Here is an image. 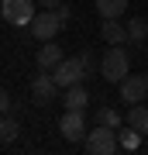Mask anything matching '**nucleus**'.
<instances>
[{"label": "nucleus", "mask_w": 148, "mask_h": 155, "mask_svg": "<svg viewBox=\"0 0 148 155\" xmlns=\"http://www.w3.org/2000/svg\"><path fill=\"white\" fill-rule=\"evenodd\" d=\"M90 155H114L121 148V138H117V127H107V124H97L93 131H86V138H83Z\"/></svg>", "instance_id": "f257e3e1"}, {"label": "nucleus", "mask_w": 148, "mask_h": 155, "mask_svg": "<svg viewBox=\"0 0 148 155\" xmlns=\"http://www.w3.org/2000/svg\"><path fill=\"white\" fill-rule=\"evenodd\" d=\"M100 72H104L107 83H121V79L131 72V59H127V52L121 48V45H110L104 62H100Z\"/></svg>", "instance_id": "f03ea898"}, {"label": "nucleus", "mask_w": 148, "mask_h": 155, "mask_svg": "<svg viewBox=\"0 0 148 155\" xmlns=\"http://www.w3.org/2000/svg\"><path fill=\"white\" fill-rule=\"evenodd\" d=\"M0 11H4V21L17 24V28H31V21H35V0H4Z\"/></svg>", "instance_id": "7ed1b4c3"}, {"label": "nucleus", "mask_w": 148, "mask_h": 155, "mask_svg": "<svg viewBox=\"0 0 148 155\" xmlns=\"http://www.w3.org/2000/svg\"><path fill=\"white\" fill-rule=\"evenodd\" d=\"M62 28H66V24L59 21V14H55V11H45V7L35 14V21H31V35H35L38 41H52Z\"/></svg>", "instance_id": "20e7f679"}, {"label": "nucleus", "mask_w": 148, "mask_h": 155, "mask_svg": "<svg viewBox=\"0 0 148 155\" xmlns=\"http://www.w3.org/2000/svg\"><path fill=\"white\" fill-rule=\"evenodd\" d=\"M59 131L66 141H83L86 138V110H69L66 107V114L59 117Z\"/></svg>", "instance_id": "39448f33"}, {"label": "nucleus", "mask_w": 148, "mask_h": 155, "mask_svg": "<svg viewBox=\"0 0 148 155\" xmlns=\"http://www.w3.org/2000/svg\"><path fill=\"white\" fill-rule=\"evenodd\" d=\"M52 79H55V83H59V90H69V86L83 83V79H86V72H83L79 59H62L59 66L52 69Z\"/></svg>", "instance_id": "423d86ee"}, {"label": "nucleus", "mask_w": 148, "mask_h": 155, "mask_svg": "<svg viewBox=\"0 0 148 155\" xmlns=\"http://www.w3.org/2000/svg\"><path fill=\"white\" fill-rule=\"evenodd\" d=\"M31 97L38 100V104H52V100L59 97V83L52 79V72L38 69V76L31 79Z\"/></svg>", "instance_id": "0eeeda50"}, {"label": "nucleus", "mask_w": 148, "mask_h": 155, "mask_svg": "<svg viewBox=\"0 0 148 155\" xmlns=\"http://www.w3.org/2000/svg\"><path fill=\"white\" fill-rule=\"evenodd\" d=\"M117 86H121V100L124 104H141V100L148 97V79L145 76H131V72H127Z\"/></svg>", "instance_id": "6e6552de"}, {"label": "nucleus", "mask_w": 148, "mask_h": 155, "mask_svg": "<svg viewBox=\"0 0 148 155\" xmlns=\"http://www.w3.org/2000/svg\"><path fill=\"white\" fill-rule=\"evenodd\" d=\"M66 59V52L59 48L55 41H41V48H38V69H45V72H52L59 62Z\"/></svg>", "instance_id": "1a4fd4ad"}, {"label": "nucleus", "mask_w": 148, "mask_h": 155, "mask_svg": "<svg viewBox=\"0 0 148 155\" xmlns=\"http://www.w3.org/2000/svg\"><path fill=\"white\" fill-rule=\"evenodd\" d=\"M100 35H104L107 45H127V24H121L117 17H107L104 28H100Z\"/></svg>", "instance_id": "9d476101"}, {"label": "nucleus", "mask_w": 148, "mask_h": 155, "mask_svg": "<svg viewBox=\"0 0 148 155\" xmlns=\"http://www.w3.org/2000/svg\"><path fill=\"white\" fill-rule=\"evenodd\" d=\"M124 121L131 124L134 131L148 134V107H145V100H141V104H131V110H127V117H124Z\"/></svg>", "instance_id": "9b49d317"}, {"label": "nucleus", "mask_w": 148, "mask_h": 155, "mask_svg": "<svg viewBox=\"0 0 148 155\" xmlns=\"http://www.w3.org/2000/svg\"><path fill=\"white\" fill-rule=\"evenodd\" d=\"M86 104H90V93H86L83 83H76V86L66 90V107H69V110H86Z\"/></svg>", "instance_id": "f8f14e48"}, {"label": "nucleus", "mask_w": 148, "mask_h": 155, "mask_svg": "<svg viewBox=\"0 0 148 155\" xmlns=\"http://www.w3.org/2000/svg\"><path fill=\"white\" fill-rule=\"evenodd\" d=\"M145 38H148V21L145 17L127 21V45H145Z\"/></svg>", "instance_id": "ddd939ff"}, {"label": "nucleus", "mask_w": 148, "mask_h": 155, "mask_svg": "<svg viewBox=\"0 0 148 155\" xmlns=\"http://www.w3.org/2000/svg\"><path fill=\"white\" fill-rule=\"evenodd\" d=\"M124 11H127V0H97V14L104 21L107 17H121Z\"/></svg>", "instance_id": "4468645a"}, {"label": "nucleus", "mask_w": 148, "mask_h": 155, "mask_svg": "<svg viewBox=\"0 0 148 155\" xmlns=\"http://www.w3.org/2000/svg\"><path fill=\"white\" fill-rule=\"evenodd\" d=\"M17 131H21V124H17L14 117H7V114L0 117V141H14Z\"/></svg>", "instance_id": "2eb2a0df"}, {"label": "nucleus", "mask_w": 148, "mask_h": 155, "mask_svg": "<svg viewBox=\"0 0 148 155\" xmlns=\"http://www.w3.org/2000/svg\"><path fill=\"white\" fill-rule=\"evenodd\" d=\"M97 124H107V127H117V131H121V114H117L114 107H100L97 110Z\"/></svg>", "instance_id": "dca6fc26"}, {"label": "nucleus", "mask_w": 148, "mask_h": 155, "mask_svg": "<svg viewBox=\"0 0 148 155\" xmlns=\"http://www.w3.org/2000/svg\"><path fill=\"white\" fill-rule=\"evenodd\" d=\"M117 138H121V148H138L145 134H141V131H134V127L127 124V131H121V134H117Z\"/></svg>", "instance_id": "f3484780"}, {"label": "nucleus", "mask_w": 148, "mask_h": 155, "mask_svg": "<svg viewBox=\"0 0 148 155\" xmlns=\"http://www.w3.org/2000/svg\"><path fill=\"white\" fill-rule=\"evenodd\" d=\"M76 59H79V66H83V72H86V76H93V55H90V48H83V52H79Z\"/></svg>", "instance_id": "a211bd4d"}, {"label": "nucleus", "mask_w": 148, "mask_h": 155, "mask_svg": "<svg viewBox=\"0 0 148 155\" xmlns=\"http://www.w3.org/2000/svg\"><path fill=\"white\" fill-rule=\"evenodd\" d=\"M11 104H14V100H11V93L0 86V117H4V114H11Z\"/></svg>", "instance_id": "6ab92c4d"}, {"label": "nucleus", "mask_w": 148, "mask_h": 155, "mask_svg": "<svg viewBox=\"0 0 148 155\" xmlns=\"http://www.w3.org/2000/svg\"><path fill=\"white\" fill-rule=\"evenodd\" d=\"M55 14H59V21H62V24H69V17H72L69 4H59V7H55Z\"/></svg>", "instance_id": "aec40b11"}, {"label": "nucleus", "mask_w": 148, "mask_h": 155, "mask_svg": "<svg viewBox=\"0 0 148 155\" xmlns=\"http://www.w3.org/2000/svg\"><path fill=\"white\" fill-rule=\"evenodd\" d=\"M38 4L45 7V11H55V7H59V4H62V0H38Z\"/></svg>", "instance_id": "412c9836"}, {"label": "nucleus", "mask_w": 148, "mask_h": 155, "mask_svg": "<svg viewBox=\"0 0 148 155\" xmlns=\"http://www.w3.org/2000/svg\"><path fill=\"white\" fill-rule=\"evenodd\" d=\"M145 79H148V72H145Z\"/></svg>", "instance_id": "4be33fe9"}]
</instances>
